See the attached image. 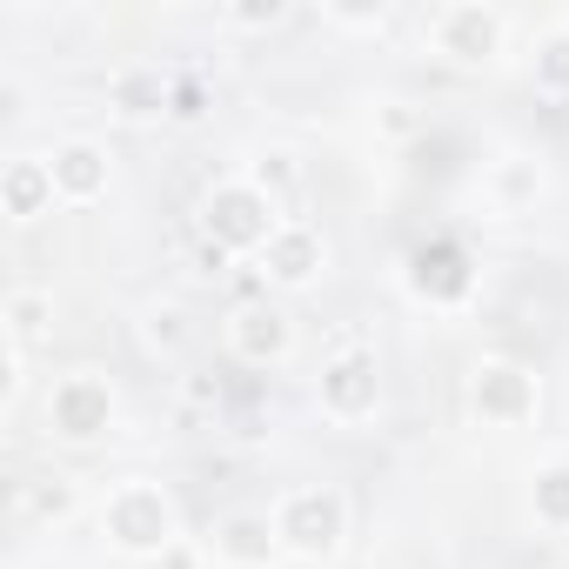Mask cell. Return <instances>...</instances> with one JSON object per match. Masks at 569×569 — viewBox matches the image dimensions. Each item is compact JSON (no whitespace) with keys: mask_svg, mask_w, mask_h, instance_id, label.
I'll return each mask as SVG.
<instances>
[{"mask_svg":"<svg viewBox=\"0 0 569 569\" xmlns=\"http://www.w3.org/2000/svg\"><path fill=\"white\" fill-rule=\"evenodd\" d=\"M542 194H549V161H542V154H529V148H502V154H489V168H482V208H489L496 221H522V214H536Z\"/></svg>","mask_w":569,"mask_h":569,"instance_id":"cell-11","label":"cell"},{"mask_svg":"<svg viewBox=\"0 0 569 569\" xmlns=\"http://www.w3.org/2000/svg\"><path fill=\"white\" fill-rule=\"evenodd\" d=\"M0 342H14L21 356H34L41 342H54V289H8L0 302Z\"/></svg>","mask_w":569,"mask_h":569,"instance_id":"cell-17","label":"cell"},{"mask_svg":"<svg viewBox=\"0 0 569 569\" xmlns=\"http://www.w3.org/2000/svg\"><path fill=\"white\" fill-rule=\"evenodd\" d=\"M201 101H208L201 81H181V74H174V121H201V114H208Z\"/></svg>","mask_w":569,"mask_h":569,"instance_id":"cell-25","label":"cell"},{"mask_svg":"<svg viewBox=\"0 0 569 569\" xmlns=\"http://www.w3.org/2000/svg\"><path fill=\"white\" fill-rule=\"evenodd\" d=\"M376 134H382V141L422 134V108H416V101H382V108H376Z\"/></svg>","mask_w":569,"mask_h":569,"instance_id":"cell-24","label":"cell"},{"mask_svg":"<svg viewBox=\"0 0 569 569\" xmlns=\"http://www.w3.org/2000/svg\"><path fill=\"white\" fill-rule=\"evenodd\" d=\"M529 522L542 536H569V456H549L529 469Z\"/></svg>","mask_w":569,"mask_h":569,"instance_id":"cell-19","label":"cell"},{"mask_svg":"<svg viewBox=\"0 0 569 569\" xmlns=\"http://www.w3.org/2000/svg\"><path fill=\"white\" fill-rule=\"evenodd\" d=\"M268 522H274L281 556L302 562V569H329L349 549V496L336 482H296V489H281L274 509H268Z\"/></svg>","mask_w":569,"mask_h":569,"instance_id":"cell-1","label":"cell"},{"mask_svg":"<svg viewBox=\"0 0 569 569\" xmlns=\"http://www.w3.org/2000/svg\"><path fill=\"white\" fill-rule=\"evenodd\" d=\"M108 114L128 121V128H154V121H174V74L161 61H121L101 88Z\"/></svg>","mask_w":569,"mask_h":569,"instance_id":"cell-12","label":"cell"},{"mask_svg":"<svg viewBox=\"0 0 569 569\" xmlns=\"http://www.w3.org/2000/svg\"><path fill=\"white\" fill-rule=\"evenodd\" d=\"M289 21V8L281 0H261V8H221L214 14V28H228V34H268V28H281Z\"/></svg>","mask_w":569,"mask_h":569,"instance_id":"cell-22","label":"cell"},{"mask_svg":"<svg viewBox=\"0 0 569 569\" xmlns=\"http://www.w3.org/2000/svg\"><path fill=\"white\" fill-rule=\"evenodd\" d=\"M462 402L482 429H529L536 409H542V376L516 356H476L469 382H462Z\"/></svg>","mask_w":569,"mask_h":569,"instance_id":"cell-7","label":"cell"},{"mask_svg":"<svg viewBox=\"0 0 569 569\" xmlns=\"http://www.w3.org/2000/svg\"><path fill=\"white\" fill-rule=\"evenodd\" d=\"M101 536H108L114 556L154 562V556H168L181 542V509H174V496L154 476H121L101 496Z\"/></svg>","mask_w":569,"mask_h":569,"instance_id":"cell-2","label":"cell"},{"mask_svg":"<svg viewBox=\"0 0 569 569\" xmlns=\"http://www.w3.org/2000/svg\"><path fill=\"white\" fill-rule=\"evenodd\" d=\"M208 549L221 556V569H274L281 542H274V522L261 509H228L208 536Z\"/></svg>","mask_w":569,"mask_h":569,"instance_id":"cell-14","label":"cell"},{"mask_svg":"<svg viewBox=\"0 0 569 569\" xmlns=\"http://www.w3.org/2000/svg\"><path fill=\"white\" fill-rule=\"evenodd\" d=\"M121 422V396L101 369H74V376H54L48 396H41V429L48 442H68V449H88L101 436H114Z\"/></svg>","mask_w":569,"mask_h":569,"instance_id":"cell-6","label":"cell"},{"mask_svg":"<svg viewBox=\"0 0 569 569\" xmlns=\"http://www.w3.org/2000/svg\"><path fill=\"white\" fill-rule=\"evenodd\" d=\"M254 274L268 281L274 296H302V289H316V281L329 274V234H322L316 221L289 214V221L274 228V241L254 254Z\"/></svg>","mask_w":569,"mask_h":569,"instance_id":"cell-9","label":"cell"},{"mask_svg":"<svg viewBox=\"0 0 569 569\" xmlns=\"http://www.w3.org/2000/svg\"><path fill=\"white\" fill-rule=\"evenodd\" d=\"M48 168H54V188H61L68 208H88V201H101V194L114 188V154H108V141H94V134L54 141Z\"/></svg>","mask_w":569,"mask_h":569,"instance_id":"cell-13","label":"cell"},{"mask_svg":"<svg viewBox=\"0 0 569 569\" xmlns=\"http://www.w3.org/2000/svg\"><path fill=\"white\" fill-rule=\"evenodd\" d=\"M221 342L241 369H281L296 356V316L281 302H241V309H228Z\"/></svg>","mask_w":569,"mask_h":569,"instance_id":"cell-10","label":"cell"},{"mask_svg":"<svg viewBox=\"0 0 569 569\" xmlns=\"http://www.w3.org/2000/svg\"><path fill=\"white\" fill-rule=\"evenodd\" d=\"M54 201H61V188H54V168H48V154H14L8 168H0V208H8V221H41V214H54Z\"/></svg>","mask_w":569,"mask_h":569,"instance_id":"cell-15","label":"cell"},{"mask_svg":"<svg viewBox=\"0 0 569 569\" xmlns=\"http://www.w3.org/2000/svg\"><path fill=\"white\" fill-rule=\"evenodd\" d=\"M402 289L422 309H469V296H476V254L456 234H429V241H416L402 254Z\"/></svg>","mask_w":569,"mask_h":569,"instance_id":"cell-8","label":"cell"},{"mask_svg":"<svg viewBox=\"0 0 569 569\" xmlns=\"http://www.w3.org/2000/svg\"><path fill=\"white\" fill-rule=\"evenodd\" d=\"M188 342H194V322H188L181 302H148V309H141V349H148V356L174 362Z\"/></svg>","mask_w":569,"mask_h":569,"instance_id":"cell-20","label":"cell"},{"mask_svg":"<svg viewBox=\"0 0 569 569\" xmlns=\"http://www.w3.org/2000/svg\"><path fill=\"white\" fill-rule=\"evenodd\" d=\"M281 221H289V214H281V201L261 194L248 174H221V181H208L201 201H194V228H201V241L221 248V254H248V261L274 241Z\"/></svg>","mask_w":569,"mask_h":569,"instance_id":"cell-3","label":"cell"},{"mask_svg":"<svg viewBox=\"0 0 569 569\" xmlns=\"http://www.w3.org/2000/svg\"><path fill=\"white\" fill-rule=\"evenodd\" d=\"M74 509H81V482L68 469H41L14 489V522L21 529H61Z\"/></svg>","mask_w":569,"mask_h":569,"instance_id":"cell-16","label":"cell"},{"mask_svg":"<svg viewBox=\"0 0 569 569\" xmlns=\"http://www.w3.org/2000/svg\"><path fill=\"white\" fill-rule=\"evenodd\" d=\"M422 48L462 74H489L509 54V14L489 8V0H449L422 21Z\"/></svg>","mask_w":569,"mask_h":569,"instance_id":"cell-4","label":"cell"},{"mask_svg":"<svg viewBox=\"0 0 569 569\" xmlns=\"http://www.w3.org/2000/svg\"><path fill=\"white\" fill-rule=\"evenodd\" d=\"M522 68H529V88L542 101H569V14H556V21H542L529 34Z\"/></svg>","mask_w":569,"mask_h":569,"instance_id":"cell-18","label":"cell"},{"mask_svg":"<svg viewBox=\"0 0 569 569\" xmlns=\"http://www.w3.org/2000/svg\"><path fill=\"white\" fill-rule=\"evenodd\" d=\"M316 409L336 429L376 422V409H382V356H376V342L349 336V342H336L322 356V369H316Z\"/></svg>","mask_w":569,"mask_h":569,"instance_id":"cell-5","label":"cell"},{"mask_svg":"<svg viewBox=\"0 0 569 569\" xmlns=\"http://www.w3.org/2000/svg\"><path fill=\"white\" fill-rule=\"evenodd\" d=\"M322 28H336V34H382L389 8H322Z\"/></svg>","mask_w":569,"mask_h":569,"instance_id":"cell-23","label":"cell"},{"mask_svg":"<svg viewBox=\"0 0 569 569\" xmlns=\"http://www.w3.org/2000/svg\"><path fill=\"white\" fill-rule=\"evenodd\" d=\"M241 174H248L261 194H274V201H281V194H289V188L302 181V161H296V148H261Z\"/></svg>","mask_w":569,"mask_h":569,"instance_id":"cell-21","label":"cell"}]
</instances>
